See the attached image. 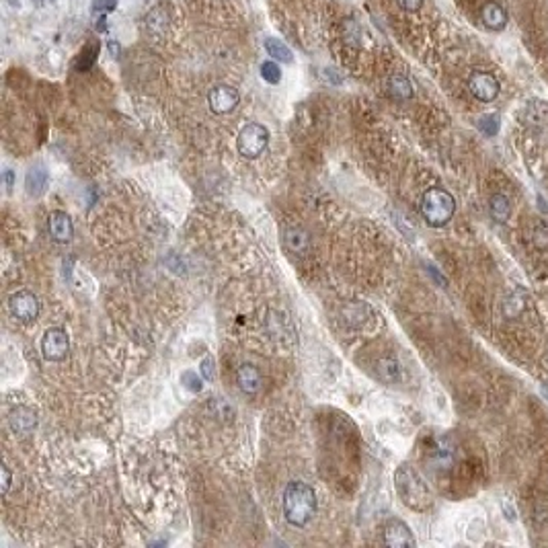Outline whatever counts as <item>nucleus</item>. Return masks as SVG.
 <instances>
[{
  "mask_svg": "<svg viewBox=\"0 0 548 548\" xmlns=\"http://www.w3.org/2000/svg\"><path fill=\"white\" fill-rule=\"evenodd\" d=\"M395 489L402 501V506L409 507L411 511H427L433 506V495L423 477L411 466L401 464L395 472Z\"/></svg>",
  "mask_w": 548,
  "mask_h": 548,
  "instance_id": "nucleus-2",
  "label": "nucleus"
},
{
  "mask_svg": "<svg viewBox=\"0 0 548 548\" xmlns=\"http://www.w3.org/2000/svg\"><path fill=\"white\" fill-rule=\"evenodd\" d=\"M456 211V199L450 191L442 187H431L423 193L421 197V216L425 222L433 228L445 226Z\"/></svg>",
  "mask_w": 548,
  "mask_h": 548,
  "instance_id": "nucleus-3",
  "label": "nucleus"
},
{
  "mask_svg": "<svg viewBox=\"0 0 548 548\" xmlns=\"http://www.w3.org/2000/svg\"><path fill=\"white\" fill-rule=\"evenodd\" d=\"M378 374L386 384H395V382L401 380V366H399V361H395V359L390 358L380 359Z\"/></svg>",
  "mask_w": 548,
  "mask_h": 548,
  "instance_id": "nucleus-20",
  "label": "nucleus"
},
{
  "mask_svg": "<svg viewBox=\"0 0 548 548\" xmlns=\"http://www.w3.org/2000/svg\"><path fill=\"white\" fill-rule=\"evenodd\" d=\"M117 6V0H95L93 2V13H105V11H113Z\"/></svg>",
  "mask_w": 548,
  "mask_h": 548,
  "instance_id": "nucleus-28",
  "label": "nucleus"
},
{
  "mask_svg": "<svg viewBox=\"0 0 548 548\" xmlns=\"http://www.w3.org/2000/svg\"><path fill=\"white\" fill-rule=\"evenodd\" d=\"M70 351V339L68 333L60 327H52L43 333L42 354L47 361H64Z\"/></svg>",
  "mask_w": 548,
  "mask_h": 548,
  "instance_id": "nucleus-5",
  "label": "nucleus"
},
{
  "mask_svg": "<svg viewBox=\"0 0 548 548\" xmlns=\"http://www.w3.org/2000/svg\"><path fill=\"white\" fill-rule=\"evenodd\" d=\"M479 127L485 136H495L499 132V115L495 113H489V115H483L479 119Z\"/></svg>",
  "mask_w": 548,
  "mask_h": 548,
  "instance_id": "nucleus-23",
  "label": "nucleus"
},
{
  "mask_svg": "<svg viewBox=\"0 0 548 548\" xmlns=\"http://www.w3.org/2000/svg\"><path fill=\"white\" fill-rule=\"evenodd\" d=\"M526 302H527L526 290L515 288L511 294L507 296L506 302H503V313H506V317L509 318L520 317V315L524 313V308H526Z\"/></svg>",
  "mask_w": 548,
  "mask_h": 548,
  "instance_id": "nucleus-18",
  "label": "nucleus"
},
{
  "mask_svg": "<svg viewBox=\"0 0 548 548\" xmlns=\"http://www.w3.org/2000/svg\"><path fill=\"white\" fill-rule=\"evenodd\" d=\"M8 310L21 322H33L40 317V300L33 292L19 290L8 298Z\"/></svg>",
  "mask_w": 548,
  "mask_h": 548,
  "instance_id": "nucleus-6",
  "label": "nucleus"
},
{
  "mask_svg": "<svg viewBox=\"0 0 548 548\" xmlns=\"http://www.w3.org/2000/svg\"><path fill=\"white\" fill-rule=\"evenodd\" d=\"M388 93L397 101H409L413 97V85L407 76L395 74V76L388 78Z\"/></svg>",
  "mask_w": 548,
  "mask_h": 548,
  "instance_id": "nucleus-17",
  "label": "nucleus"
},
{
  "mask_svg": "<svg viewBox=\"0 0 548 548\" xmlns=\"http://www.w3.org/2000/svg\"><path fill=\"white\" fill-rule=\"evenodd\" d=\"M238 101H240V95H238V91L231 85L214 86L210 91V95H208L210 109L216 115L231 113L232 109L238 105Z\"/></svg>",
  "mask_w": 548,
  "mask_h": 548,
  "instance_id": "nucleus-9",
  "label": "nucleus"
},
{
  "mask_svg": "<svg viewBox=\"0 0 548 548\" xmlns=\"http://www.w3.org/2000/svg\"><path fill=\"white\" fill-rule=\"evenodd\" d=\"M481 19L485 23L486 29H491V31H501V29H506L507 25V13L501 4H497V2H486L485 6H483V11H481Z\"/></svg>",
  "mask_w": 548,
  "mask_h": 548,
  "instance_id": "nucleus-14",
  "label": "nucleus"
},
{
  "mask_svg": "<svg viewBox=\"0 0 548 548\" xmlns=\"http://www.w3.org/2000/svg\"><path fill=\"white\" fill-rule=\"evenodd\" d=\"M181 384H183L187 390H191V392H202V388H204V376L199 378L195 372L187 370V372L181 374Z\"/></svg>",
  "mask_w": 548,
  "mask_h": 548,
  "instance_id": "nucleus-24",
  "label": "nucleus"
},
{
  "mask_svg": "<svg viewBox=\"0 0 548 548\" xmlns=\"http://www.w3.org/2000/svg\"><path fill=\"white\" fill-rule=\"evenodd\" d=\"M97 56H99V43L93 42L86 45L85 49H83V54H81V58H78V64H76V68L78 70H88L95 60H97Z\"/></svg>",
  "mask_w": 548,
  "mask_h": 548,
  "instance_id": "nucleus-21",
  "label": "nucleus"
},
{
  "mask_svg": "<svg viewBox=\"0 0 548 548\" xmlns=\"http://www.w3.org/2000/svg\"><path fill=\"white\" fill-rule=\"evenodd\" d=\"M236 382H238V388L245 392V395H257L261 390V384H263V378H261V372L255 368L253 363H243L236 372Z\"/></svg>",
  "mask_w": 548,
  "mask_h": 548,
  "instance_id": "nucleus-12",
  "label": "nucleus"
},
{
  "mask_svg": "<svg viewBox=\"0 0 548 548\" xmlns=\"http://www.w3.org/2000/svg\"><path fill=\"white\" fill-rule=\"evenodd\" d=\"M0 474H2V495H6L8 493V486H11V470H8V466H0Z\"/></svg>",
  "mask_w": 548,
  "mask_h": 548,
  "instance_id": "nucleus-30",
  "label": "nucleus"
},
{
  "mask_svg": "<svg viewBox=\"0 0 548 548\" xmlns=\"http://www.w3.org/2000/svg\"><path fill=\"white\" fill-rule=\"evenodd\" d=\"M45 185H47V170L43 169L42 165L31 167L29 173H27V179H25L27 193H29V195H33V197H37V195H42L43 193Z\"/></svg>",
  "mask_w": 548,
  "mask_h": 548,
  "instance_id": "nucleus-16",
  "label": "nucleus"
},
{
  "mask_svg": "<svg viewBox=\"0 0 548 548\" xmlns=\"http://www.w3.org/2000/svg\"><path fill=\"white\" fill-rule=\"evenodd\" d=\"M8 423H11V427H13V431H15V433H19V436H27V433H31V431L35 429V425H37V415H35V411H33V409L19 407V409H15V411L11 413Z\"/></svg>",
  "mask_w": 548,
  "mask_h": 548,
  "instance_id": "nucleus-13",
  "label": "nucleus"
},
{
  "mask_svg": "<svg viewBox=\"0 0 548 548\" xmlns=\"http://www.w3.org/2000/svg\"><path fill=\"white\" fill-rule=\"evenodd\" d=\"M265 49L267 54L281 64H292L294 62V54L292 49L288 47V43H284L277 37H265Z\"/></svg>",
  "mask_w": 548,
  "mask_h": 548,
  "instance_id": "nucleus-19",
  "label": "nucleus"
},
{
  "mask_svg": "<svg viewBox=\"0 0 548 548\" xmlns=\"http://www.w3.org/2000/svg\"><path fill=\"white\" fill-rule=\"evenodd\" d=\"M47 232H49V236H52L54 243H60V245L70 243L72 236H74L72 218L62 210L49 211V216H47Z\"/></svg>",
  "mask_w": 548,
  "mask_h": 548,
  "instance_id": "nucleus-10",
  "label": "nucleus"
},
{
  "mask_svg": "<svg viewBox=\"0 0 548 548\" xmlns=\"http://www.w3.org/2000/svg\"><path fill=\"white\" fill-rule=\"evenodd\" d=\"M210 407L214 409V413H216V417H224L226 421H232V417H234V409H232L231 404H226L224 401H220V399H211Z\"/></svg>",
  "mask_w": 548,
  "mask_h": 548,
  "instance_id": "nucleus-26",
  "label": "nucleus"
},
{
  "mask_svg": "<svg viewBox=\"0 0 548 548\" xmlns=\"http://www.w3.org/2000/svg\"><path fill=\"white\" fill-rule=\"evenodd\" d=\"M267 144H269V129L261 124H247L238 132V138H236L238 154L249 161L259 158L265 152Z\"/></svg>",
  "mask_w": 548,
  "mask_h": 548,
  "instance_id": "nucleus-4",
  "label": "nucleus"
},
{
  "mask_svg": "<svg viewBox=\"0 0 548 548\" xmlns=\"http://www.w3.org/2000/svg\"><path fill=\"white\" fill-rule=\"evenodd\" d=\"M397 4L401 6L402 11H407V13H415V11L421 8L423 0H397Z\"/></svg>",
  "mask_w": 548,
  "mask_h": 548,
  "instance_id": "nucleus-29",
  "label": "nucleus"
},
{
  "mask_svg": "<svg viewBox=\"0 0 548 548\" xmlns=\"http://www.w3.org/2000/svg\"><path fill=\"white\" fill-rule=\"evenodd\" d=\"M4 185H6V193L13 191V185H15V177H13V170L6 169L4 170Z\"/></svg>",
  "mask_w": 548,
  "mask_h": 548,
  "instance_id": "nucleus-31",
  "label": "nucleus"
},
{
  "mask_svg": "<svg viewBox=\"0 0 548 548\" xmlns=\"http://www.w3.org/2000/svg\"><path fill=\"white\" fill-rule=\"evenodd\" d=\"M284 518L290 526L304 527L317 511V493L304 481H292L284 491Z\"/></svg>",
  "mask_w": 548,
  "mask_h": 548,
  "instance_id": "nucleus-1",
  "label": "nucleus"
},
{
  "mask_svg": "<svg viewBox=\"0 0 548 548\" xmlns=\"http://www.w3.org/2000/svg\"><path fill=\"white\" fill-rule=\"evenodd\" d=\"M261 76H263L265 83L277 85L281 81V70H279V66L275 62H263L261 64Z\"/></svg>",
  "mask_w": 548,
  "mask_h": 548,
  "instance_id": "nucleus-22",
  "label": "nucleus"
},
{
  "mask_svg": "<svg viewBox=\"0 0 548 548\" xmlns=\"http://www.w3.org/2000/svg\"><path fill=\"white\" fill-rule=\"evenodd\" d=\"M384 544L392 548H413L417 547V540H415L411 527L402 520L392 518L384 524Z\"/></svg>",
  "mask_w": 548,
  "mask_h": 548,
  "instance_id": "nucleus-8",
  "label": "nucleus"
},
{
  "mask_svg": "<svg viewBox=\"0 0 548 548\" xmlns=\"http://www.w3.org/2000/svg\"><path fill=\"white\" fill-rule=\"evenodd\" d=\"M284 245L286 249L292 255H298V257H304V255L310 251V236L308 232L300 226H288L284 231Z\"/></svg>",
  "mask_w": 548,
  "mask_h": 548,
  "instance_id": "nucleus-11",
  "label": "nucleus"
},
{
  "mask_svg": "<svg viewBox=\"0 0 548 548\" xmlns=\"http://www.w3.org/2000/svg\"><path fill=\"white\" fill-rule=\"evenodd\" d=\"M532 243L538 247V249H547L548 247V222H538L536 228L532 232Z\"/></svg>",
  "mask_w": 548,
  "mask_h": 548,
  "instance_id": "nucleus-25",
  "label": "nucleus"
},
{
  "mask_svg": "<svg viewBox=\"0 0 548 548\" xmlns=\"http://www.w3.org/2000/svg\"><path fill=\"white\" fill-rule=\"evenodd\" d=\"M489 214L497 224H506L511 216V204L503 193H495L489 199Z\"/></svg>",
  "mask_w": 548,
  "mask_h": 548,
  "instance_id": "nucleus-15",
  "label": "nucleus"
},
{
  "mask_svg": "<svg viewBox=\"0 0 548 548\" xmlns=\"http://www.w3.org/2000/svg\"><path fill=\"white\" fill-rule=\"evenodd\" d=\"M468 88L472 93L474 99L483 101V103H491L497 99L499 95V81L491 74V72H472L470 78H468Z\"/></svg>",
  "mask_w": 548,
  "mask_h": 548,
  "instance_id": "nucleus-7",
  "label": "nucleus"
},
{
  "mask_svg": "<svg viewBox=\"0 0 548 548\" xmlns=\"http://www.w3.org/2000/svg\"><path fill=\"white\" fill-rule=\"evenodd\" d=\"M199 374L204 376V380H208V382L216 378V361H214L211 356H208V358H204L199 361Z\"/></svg>",
  "mask_w": 548,
  "mask_h": 548,
  "instance_id": "nucleus-27",
  "label": "nucleus"
}]
</instances>
